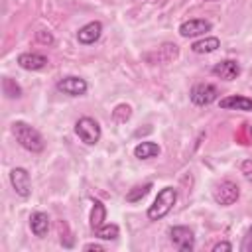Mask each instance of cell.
Returning <instances> with one entry per match:
<instances>
[{"label":"cell","instance_id":"30bf717a","mask_svg":"<svg viewBox=\"0 0 252 252\" xmlns=\"http://www.w3.org/2000/svg\"><path fill=\"white\" fill-rule=\"evenodd\" d=\"M100 33H102V24L100 22H89L77 32V39L83 45H91L100 37Z\"/></svg>","mask_w":252,"mask_h":252},{"label":"cell","instance_id":"5b68a950","mask_svg":"<svg viewBox=\"0 0 252 252\" xmlns=\"http://www.w3.org/2000/svg\"><path fill=\"white\" fill-rule=\"evenodd\" d=\"M169 238L173 242V246L181 252H191L193 246H195V236H193V230L187 228V226H173L169 228Z\"/></svg>","mask_w":252,"mask_h":252},{"label":"cell","instance_id":"9c48e42d","mask_svg":"<svg viewBox=\"0 0 252 252\" xmlns=\"http://www.w3.org/2000/svg\"><path fill=\"white\" fill-rule=\"evenodd\" d=\"M209 30H211V22L199 20V18L187 20V22H183V24L179 26V33H181L183 37H195V35H201V33H205V32H209Z\"/></svg>","mask_w":252,"mask_h":252},{"label":"cell","instance_id":"4316f807","mask_svg":"<svg viewBox=\"0 0 252 252\" xmlns=\"http://www.w3.org/2000/svg\"><path fill=\"white\" fill-rule=\"evenodd\" d=\"M250 136H252V126H250Z\"/></svg>","mask_w":252,"mask_h":252},{"label":"cell","instance_id":"d6986e66","mask_svg":"<svg viewBox=\"0 0 252 252\" xmlns=\"http://www.w3.org/2000/svg\"><path fill=\"white\" fill-rule=\"evenodd\" d=\"M150 189H152V183L138 185V187H134V189H130V191H128L126 201H128V203H136V201H140L142 197H146V195L150 193Z\"/></svg>","mask_w":252,"mask_h":252},{"label":"cell","instance_id":"4fadbf2b","mask_svg":"<svg viewBox=\"0 0 252 252\" xmlns=\"http://www.w3.org/2000/svg\"><path fill=\"white\" fill-rule=\"evenodd\" d=\"M220 108L224 110H252V98L248 96H226L220 100Z\"/></svg>","mask_w":252,"mask_h":252},{"label":"cell","instance_id":"ac0fdd59","mask_svg":"<svg viewBox=\"0 0 252 252\" xmlns=\"http://www.w3.org/2000/svg\"><path fill=\"white\" fill-rule=\"evenodd\" d=\"M2 87H4V94H6L8 98H18V96H22V89H20V85H18L14 79L6 77V79L2 81Z\"/></svg>","mask_w":252,"mask_h":252},{"label":"cell","instance_id":"ffe728a7","mask_svg":"<svg viewBox=\"0 0 252 252\" xmlns=\"http://www.w3.org/2000/svg\"><path fill=\"white\" fill-rule=\"evenodd\" d=\"M94 232H96V236H98L100 240H114V238L118 236V226H116V224H102V226L96 228Z\"/></svg>","mask_w":252,"mask_h":252},{"label":"cell","instance_id":"83f0119b","mask_svg":"<svg viewBox=\"0 0 252 252\" xmlns=\"http://www.w3.org/2000/svg\"><path fill=\"white\" fill-rule=\"evenodd\" d=\"M207 2H215V0H207Z\"/></svg>","mask_w":252,"mask_h":252},{"label":"cell","instance_id":"44dd1931","mask_svg":"<svg viewBox=\"0 0 252 252\" xmlns=\"http://www.w3.org/2000/svg\"><path fill=\"white\" fill-rule=\"evenodd\" d=\"M130 114H132V108H130L128 104H118V106L112 110V118H114L118 124L126 122V120L130 118Z\"/></svg>","mask_w":252,"mask_h":252},{"label":"cell","instance_id":"3957f363","mask_svg":"<svg viewBox=\"0 0 252 252\" xmlns=\"http://www.w3.org/2000/svg\"><path fill=\"white\" fill-rule=\"evenodd\" d=\"M75 132L77 136L89 144V146H94L98 140H100V126L94 118H89V116H83L77 124H75Z\"/></svg>","mask_w":252,"mask_h":252},{"label":"cell","instance_id":"6da1fadb","mask_svg":"<svg viewBox=\"0 0 252 252\" xmlns=\"http://www.w3.org/2000/svg\"><path fill=\"white\" fill-rule=\"evenodd\" d=\"M12 134L20 142V146L26 148V150H30V152H41L45 148L43 136L33 126H30L28 122H22V120L14 122L12 124Z\"/></svg>","mask_w":252,"mask_h":252},{"label":"cell","instance_id":"ba28073f","mask_svg":"<svg viewBox=\"0 0 252 252\" xmlns=\"http://www.w3.org/2000/svg\"><path fill=\"white\" fill-rule=\"evenodd\" d=\"M57 89L65 94H71V96H81L87 93V81L81 79V77H63L61 81H57Z\"/></svg>","mask_w":252,"mask_h":252},{"label":"cell","instance_id":"9a60e30c","mask_svg":"<svg viewBox=\"0 0 252 252\" xmlns=\"http://www.w3.org/2000/svg\"><path fill=\"white\" fill-rule=\"evenodd\" d=\"M158 154H159V146L156 142H140L134 148V156L138 159H150V158H156Z\"/></svg>","mask_w":252,"mask_h":252},{"label":"cell","instance_id":"277c9868","mask_svg":"<svg viewBox=\"0 0 252 252\" xmlns=\"http://www.w3.org/2000/svg\"><path fill=\"white\" fill-rule=\"evenodd\" d=\"M240 197V189L234 181H220L215 189H213V199L222 205V207H228L232 203H236Z\"/></svg>","mask_w":252,"mask_h":252},{"label":"cell","instance_id":"52a82bcc","mask_svg":"<svg viewBox=\"0 0 252 252\" xmlns=\"http://www.w3.org/2000/svg\"><path fill=\"white\" fill-rule=\"evenodd\" d=\"M10 183H12L14 191L20 197H30V193H32V181H30V173L24 167H14L10 171Z\"/></svg>","mask_w":252,"mask_h":252},{"label":"cell","instance_id":"484cf974","mask_svg":"<svg viewBox=\"0 0 252 252\" xmlns=\"http://www.w3.org/2000/svg\"><path fill=\"white\" fill-rule=\"evenodd\" d=\"M85 250H94V252H102L104 248L100 244H85Z\"/></svg>","mask_w":252,"mask_h":252},{"label":"cell","instance_id":"7c38bea8","mask_svg":"<svg viewBox=\"0 0 252 252\" xmlns=\"http://www.w3.org/2000/svg\"><path fill=\"white\" fill-rule=\"evenodd\" d=\"M213 73H215L217 77L224 79V81H232V79H236V77L240 75V65H238L236 61H232V59H226V61L217 63V65L213 67Z\"/></svg>","mask_w":252,"mask_h":252},{"label":"cell","instance_id":"cb8c5ba5","mask_svg":"<svg viewBox=\"0 0 252 252\" xmlns=\"http://www.w3.org/2000/svg\"><path fill=\"white\" fill-rule=\"evenodd\" d=\"M244 252H250L252 250V226H250V230H248V234L244 236V242H242V246H240Z\"/></svg>","mask_w":252,"mask_h":252},{"label":"cell","instance_id":"5bb4252c","mask_svg":"<svg viewBox=\"0 0 252 252\" xmlns=\"http://www.w3.org/2000/svg\"><path fill=\"white\" fill-rule=\"evenodd\" d=\"M30 226H32V232L39 238H43L49 230V217L45 213H33L30 217Z\"/></svg>","mask_w":252,"mask_h":252},{"label":"cell","instance_id":"e0dca14e","mask_svg":"<svg viewBox=\"0 0 252 252\" xmlns=\"http://www.w3.org/2000/svg\"><path fill=\"white\" fill-rule=\"evenodd\" d=\"M219 45H220L219 37H205V39L195 41V43L191 45V49H193L195 53H213L215 49H219Z\"/></svg>","mask_w":252,"mask_h":252},{"label":"cell","instance_id":"8992f818","mask_svg":"<svg viewBox=\"0 0 252 252\" xmlns=\"http://www.w3.org/2000/svg\"><path fill=\"white\" fill-rule=\"evenodd\" d=\"M217 96H219L217 87H215V85H209V83H199V85H195L193 91H191V100H193L195 104H199V106H205V104L215 102Z\"/></svg>","mask_w":252,"mask_h":252},{"label":"cell","instance_id":"7a4b0ae2","mask_svg":"<svg viewBox=\"0 0 252 252\" xmlns=\"http://www.w3.org/2000/svg\"><path fill=\"white\" fill-rule=\"evenodd\" d=\"M175 201H177V191H175L173 187H163V189L158 193V197H156V201L152 203V207L148 209V219H150V220H158V219L165 217V215L173 209Z\"/></svg>","mask_w":252,"mask_h":252},{"label":"cell","instance_id":"7402d4cb","mask_svg":"<svg viewBox=\"0 0 252 252\" xmlns=\"http://www.w3.org/2000/svg\"><path fill=\"white\" fill-rule=\"evenodd\" d=\"M35 37H37L39 43H45V45H51V43H53V35H51L49 32H45V30H39V32L35 33Z\"/></svg>","mask_w":252,"mask_h":252},{"label":"cell","instance_id":"603a6c76","mask_svg":"<svg viewBox=\"0 0 252 252\" xmlns=\"http://www.w3.org/2000/svg\"><path fill=\"white\" fill-rule=\"evenodd\" d=\"M240 171L244 173V177H246L248 181H252V159H244V161L240 163Z\"/></svg>","mask_w":252,"mask_h":252},{"label":"cell","instance_id":"2e32d148","mask_svg":"<svg viewBox=\"0 0 252 252\" xmlns=\"http://www.w3.org/2000/svg\"><path fill=\"white\" fill-rule=\"evenodd\" d=\"M104 219H106V209L100 201H94L93 203V211H91V228L96 230L104 224Z\"/></svg>","mask_w":252,"mask_h":252},{"label":"cell","instance_id":"8fae6325","mask_svg":"<svg viewBox=\"0 0 252 252\" xmlns=\"http://www.w3.org/2000/svg\"><path fill=\"white\" fill-rule=\"evenodd\" d=\"M18 65L26 71H39L47 65V57L41 53H22L18 55Z\"/></svg>","mask_w":252,"mask_h":252},{"label":"cell","instance_id":"d4e9b609","mask_svg":"<svg viewBox=\"0 0 252 252\" xmlns=\"http://www.w3.org/2000/svg\"><path fill=\"white\" fill-rule=\"evenodd\" d=\"M220 250H232V244L230 242H219L213 246V252H220Z\"/></svg>","mask_w":252,"mask_h":252}]
</instances>
